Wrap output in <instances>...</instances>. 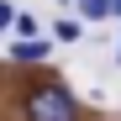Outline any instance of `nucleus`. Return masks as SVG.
Returning <instances> with one entry per match:
<instances>
[{
	"label": "nucleus",
	"instance_id": "nucleus-5",
	"mask_svg": "<svg viewBox=\"0 0 121 121\" xmlns=\"http://www.w3.org/2000/svg\"><path fill=\"white\" fill-rule=\"evenodd\" d=\"M11 26L21 32V37H37V21H32V16H11Z\"/></svg>",
	"mask_w": 121,
	"mask_h": 121
},
{
	"label": "nucleus",
	"instance_id": "nucleus-3",
	"mask_svg": "<svg viewBox=\"0 0 121 121\" xmlns=\"http://www.w3.org/2000/svg\"><path fill=\"white\" fill-rule=\"evenodd\" d=\"M79 11H84L90 21H100V16H111V0H79Z\"/></svg>",
	"mask_w": 121,
	"mask_h": 121
},
{
	"label": "nucleus",
	"instance_id": "nucleus-4",
	"mask_svg": "<svg viewBox=\"0 0 121 121\" xmlns=\"http://www.w3.org/2000/svg\"><path fill=\"white\" fill-rule=\"evenodd\" d=\"M53 37H58V42H79V21H69V16H63V21L53 26Z\"/></svg>",
	"mask_w": 121,
	"mask_h": 121
},
{
	"label": "nucleus",
	"instance_id": "nucleus-2",
	"mask_svg": "<svg viewBox=\"0 0 121 121\" xmlns=\"http://www.w3.org/2000/svg\"><path fill=\"white\" fill-rule=\"evenodd\" d=\"M16 63H37V58H48V42H32V37H21V42L11 48Z\"/></svg>",
	"mask_w": 121,
	"mask_h": 121
},
{
	"label": "nucleus",
	"instance_id": "nucleus-7",
	"mask_svg": "<svg viewBox=\"0 0 121 121\" xmlns=\"http://www.w3.org/2000/svg\"><path fill=\"white\" fill-rule=\"evenodd\" d=\"M111 11H116V16H121V0H111Z\"/></svg>",
	"mask_w": 121,
	"mask_h": 121
},
{
	"label": "nucleus",
	"instance_id": "nucleus-6",
	"mask_svg": "<svg viewBox=\"0 0 121 121\" xmlns=\"http://www.w3.org/2000/svg\"><path fill=\"white\" fill-rule=\"evenodd\" d=\"M5 26H11V5L0 0V32H5Z\"/></svg>",
	"mask_w": 121,
	"mask_h": 121
},
{
	"label": "nucleus",
	"instance_id": "nucleus-1",
	"mask_svg": "<svg viewBox=\"0 0 121 121\" xmlns=\"http://www.w3.org/2000/svg\"><path fill=\"white\" fill-rule=\"evenodd\" d=\"M26 121H79V100L58 84V79H42L26 95Z\"/></svg>",
	"mask_w": 121,
	"mask_h": 121
}]
</instances>
